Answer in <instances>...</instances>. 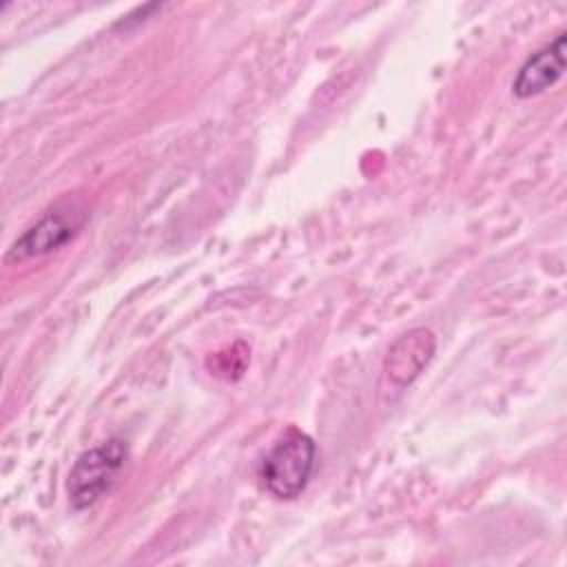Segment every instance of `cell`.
Returning a JSON list of instances; mask_svg holds the SVG:
<instances>
[{
    "instance_id": "cell-1",
    "label": "cell",
    "mask_w": 567,
    "mask_h": 567,
    "mask_svg": "<svg viewBox=\"0 0 567 567\" xmlns=\"http://www.w3.org/2000/svg\"><path fill=\"white\" fill-rule=\"evenodd\" d=\"M315 439L303 430L290 425L277 436V441L259 461L257 478L261 489L277 501L297 498L306 489L315 472Z\"/></svg>"
},
{
    "instance_id": "cell-2",
    "label": "cell",
    "mask_w": 567,
    "mask_h": 567,
    "mask_svg": "<svg viewBox=\"0 0 567 567\" xmlns=\"http://www.w3.org/2000/svg\"><path fill=\"white\" fill-rule=\"evenodd\" d=\"M126 456H128L126 443L117 436L91 450H84L75 458L66 481L71 507L78 512L86 509L95 505L104 494H109L126 463Z\"/></svg>"
},
{
    "instance_id": "cell-3",
    "label": "cell",
    "mask_w": 567,
    "mask_h": 567,
    "mask_svg": "<svg viewBox=\"0 0 567 567\" xmlns=\"http://www.w3.org/2000/svg\"><path fill=\"white\" fill-rule=\"evenodd\" d=\"M84 221H86V213L73 204L64 208L60 206L53 208L11 244L4 261L7 264L27 261L33 257H44L49 252H55L78 235Z\"/></svg>"
},
{
    "instance_id": "cell-4",
    "label": "cell",
    "mask_w": 567,
    "mask_h": 567,
    "mask_svg": "<svg viewBox=\"0 0 567 567\" xmlns=\"http://www.w3.org/2000/svg\"><path fill=\"white\" fill-rule=\"evenodd\" d=\"M436 337L430 328H412L396 337L383 359V374L394 388H408L432 361Z\"/></svg>"
},
{
    "instance_id": "cell-5",
    "label": "cell",
    "mask_w": 567,
    "mask_h": 567,
    "mask_svg": "<svg viewBox=\"0 0 567 567\" xmlns=\"http://www.w3.org/2000/svg\"><path fill=\"white\" fill-rule=\"evenodd\" d=\"M565 33H558L547 47L532 53L523 66L518 69L512 93L520 100L538 95L547 89H551L565 73Z\"/></svg>"
}]
</instances>
